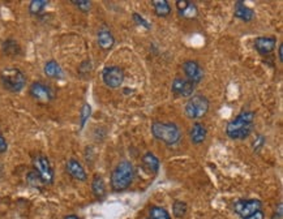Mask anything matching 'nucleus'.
<instances>
[{"instance_id": "393cba45", "label": "nucleus", "mask_w": 283, "mask_h": 219, "mask_svg": "<svg viewBox=\"0 0 283 219\" xmlns=\"http://www.w3.org/2000/svg\"><path fill=\"white\" fill-rule=\"evenodd\" d=\"M4 52L7 55H17L20 54V46H18V44L16 42V41L13 40H8L5 44H4V47H3Z\"/></svg>"}, {"instance_id": "2f4dec72", "label": "nucleus", "mask_w": 283, "mask_h": 219, "mask_svg": "<svg viewBox=\"0 0 283 219\" xmlns=\"http://www.w3.org/2000/svg\"><path fill=\"white\" fill-rule=\"evenodd\" d=\"M7 149H8L7 141H5V138L0 134V154H1V153H5Z\"/></svg>"}, {"instance_id": "5701e85b", "label": "nucleus", "mask_w": 283, "mask_h": 219, "mask_svg": "<svg viewBox=\"0 0 283 219\" xmlns=\"http://www.w3.org/2000/svg\"><path fill=\"white\" fill-rule=\"evenodd\" d=\"M188 212V206L184 201H175L172 205V214L176 218H183Z\"/></svg>"}, {"instance_id": "4468645a", "label": "nucleus", "mask_w": 283, "mask_h": 219, "mask_svg": "<svg viewBox=\"0 0 283 219\" xmlns=\"http://www.w3.org/2000/svg\"><path fill=\"white\" fill-rule=\"evenodd\" d=\"M65 169H67V173H68L75 180H79V181H85V180L88 179V175H86L85 169H84L83 165H81L77 159H73V158L69 159V161L67 162Z\"/></svg>"}, {"instance_id": "c85d7f7f", "label": "nucleus", "mask_w": 283, "mask_h": 219, "mask_svg": "<svg viewBox=\"0 0 283 219\" xmlns=\"http://www.w3.org/2000/svg\"><path fill=\"white\" fill-rule=\"evenodd\" d=\"M133 20H135V22H136L137 25L140 26H143L145 29L150 30L151 29V24L147 20H145V18L142 17L141 15H139V13H133Z\"/></svg>"}, {"instance_id": "7ed1b4c3", "label": "nucleus", "mask_w": 283, "mask_h": 219, "mask_svg": "<svg viewBox=\"0 0 283 219\" xmlns=\"http://www.w3.org/2000/svg\"><path fill=\"white\" fill-rule=\"evenodd\" d=\"M135 169L131 162H120L111 174V188L115 192H122L132 184Z\"/></svg>"}, {"instance_id": "20e7f679", "label": "nucleus", "mask_w": 283, "mask_h": 219, "mask_svg": "<svg viewBox=\"0 0 283 219\" xmlns=\"http://www.w3.org/2000/svg\"><path fill=\"white\" fill-rule=\"evenodd\" d=\"M0 81L3 87L12 93H18L25 88L26 77L18 68L8 67L0 72Z\"/></svg>"}, {"instance_id": "1a4fd4ad", "label": "nucleus", "mask_w": 283, "mask_h": 219, "mask_svg": "<svg viewBox=\"0 0 283 219\" xmlns=\"http://www.w3.org/2000/svg\"><path fill=\"white\" fill-rule=\"evenodd\" d=\"M262 204L258 200H239L234 204V210L236 214L241 217V218H247L248 216H251L253 213L261 210Z\"/></svg>"}, {"instance_id": "39448f33", "label": "nucleus", "mask_w": 283, "mask_h": 219, "mask_svg": "<svg viewBox=\"0 0 283 219\" xmlns=\"http://www.w3.org/2000/svg\"><path fill=\"white\" fill-rule=\"evenodd\" d=\"M209 101L204 95H193L186 104V114L189 119L204 118L209 111Z\"/></svg>"}, {"instance_id": "bb28decb", "label": "nucleus", "mask_w": 283, "mask_h": 219, "mask_svg": "<svg viewBox=\"0 0 283 219\" xmlns=\"http://www.w3.org/2000/svg\"><path fill=\"white\" fill-rule=\"evenodd\" d=\"M92 115V107H90V104L85 103L81 108V112H80V120H81V128L85 126V123L88 122V119L90 118Z\"/></svg>"}, {"instance_id": "412c9836", "label": "nucleus", "mask_w": 283, "mask_h": 219, "mask_svg": "<svg viewBox=\"0 0 283 219\" xmlns=\"http://www.w3.org/2000/svg\"><path fill=\"white\" fill-rule=\"evenodd\" d=\"M92 190H93L94 196L97 198H102L106 196V185L102 179V176L95 175L92 181Z\"/></svg>"}, {"instance_id": "c756f323", "label": "nucleus", "mask_w": 283, "mask_h": 219, "mask_svg": "<svg viewBox=\"0 0 283 219\" xmlns=\"http://www.w3.org/2000/svg\"><path fill=\"white\" fill-rule=\"evenodd\" d=\"M264 144H265V137L258 136L255 140V142H253V149H255V151L258 150V149H260V147H261Z\"/></svg>"}, {"instance_id": "72a5a7b5", "label": "nucleus", "mask_w": 283, "mask_h": 219, "mask_svg": "<svg viewBox=\"0 0 283 219\" xmlns=\"http://www.w3.org/2000/svg\"><path fill=\"white\" fill-rule=\"evenodd\" d=\"M64 219H80V218L77 216H75V214H69V216H65Z\"/></svg>"}, {"instance_id": "473e14b6", "label": "nucleus", "mask_w": 283, "mask_h": 219, "mask_svg": "<svg viewBox=\"0 0 283 219\" xmlns=\"http://www.w3.org/2000/svg\"><path fill=\"white\" fill-rule=\"evenodd\" d=\"M278 59L280 61H283V44H280L278 47Z\"/></svg>"}, {"instance_id": "9b49d317", "label": "nucleus", "mask_w": 283, "mask_h": 219, "mask_svg": "<svg viewBox=\"0 0 283 219\" xmlns=\"http://www.w3.org/2000/svg\"><path fill=\"white\" fill-rule=\"evenodd\" d=\"M194 84H192L189 80L183 79V77H176L172 81L171 90L172 93L176 94L178 97H190L194 91Z\"/></svg>"}, {"instance_id": "aec40b11", "label": "nucleus", "mask_w": 283, "mask_h": 219, "mask_svg": "<svg viewBox=\"0 0 283 219\" xmlns=\"http://www.w3.org/2000/svg\"><path fill=\"white\" fill-rule=\"evenodd\" d=\"M151 4H153L155 15L158 17H166L171 13V7H170L169 1H166V0H153Z\"/></svg>"}, {"instance_id": "f257e3e1", "label": "nucleus", "mask_w": 283, "mask_h": 219, "mask_svg": "<svg viewBox=\"0 0 283 219\" xmlns=\"http://www.w3.org/2000/svg\"><path fill=\"white\" fill-rule=\"evenodd\" d=\"M253 122H255V112L243 111L227 124V136L231 140H245L253 131Z\"/></svg>"}, {"instance_id": "f704fd0d", "label": "nucleus", "mask_w": 283, "mask_h": 219, "mask_svg": "<svg viewBox=\"0 0 283 219\" xmlns=\"http://www.w3.org/2000/svg\"><path fill=\"white\" fill-rule=\"evenodd\" d=\"M147 219H151V218H147Z\"/></svg>"}, {"instance_id": "4be33fe9", "label": "nucleus", "mask_w": 283, "mask_h": 219, "mask_svg": "<svg viewBox=\"0 0 283 219\" xmlns=\"http://www.w3.org/2000/svg\"><path fill=\"white\" fill-rule=\"evenodd\" d=\"M47 4H48V1H46V0H33L29 4V12L32 15H40L41 12L46 8Z\"/></svg>"}, {"instance_id": "6ab92c4d", "label": "nucleus", "mask_w": 283, "mask_h": 219, "mask_svg": "<svg viewBox=\"0 0 283 219\" xmlns=\"http://www.w3.org/2000/svg\"><path fill=\"white\" fill-rule=\"evenodd\" d=\"M142 163L149 173L157 174L158 170H159V159H158L153 153H150V151L143 155Z\"/></svg>"}, {"instance_id": "a878e982", "label": "nucleus", "mask_w": 283, "mask_h": 219, "mask_svg": "<svg viewBox=\"0 0 283 219\" xmlns=\"http://www.w3.org/2000/svg\"><path fill=\"white\" fill-rule=\"evenodd\" d=\"M26 180H28V183L32 185V187H36V188H41L42 185H45L41 179V176L36 173V171H30L26 176Z\"/></svg>"}, {"instance_id": "ddd939ff", "label": "nucleus", "mask_w": 283, "mask_h": 219, "mask_svg": "<svg viewBox=\"0 0 283 219\" xmlns=\"http://www.w3.org/2000/svg\"><path fill=\"white\" fill-rule=\"evenodd\" d=\"M277 40L274 37H258L255 41V48L261 55H269L276 50Z\"/></svg>"}, {"instance_id": "f03ea898", "label": "nucleus", "mask_w": 283, "mask_h": 219, "mask_svg": "<svg viewBox=\"0 0 283 219\" xmlns=\"http://www.w3.org/2000/svg\"><path fill=\"white\" fill-rule=\"evenodd\" d=\"M151 133L157 140L162 141L163 144L169 145V146L179 144L180 138H182L180 128L175 123L154 122L151 124Z\"/></svg>"}, {"instance_id": "a211bd4d", "label": "nucleus", "mask_w": 283, "mask_h": 219, "mask_svg": "<svg viewBox=\"0 0 283 219\" xmlns=\"http://www.w3.org/2000/svg\"><path fill=\"white\" fill-rule=\"evenodd\" d=\"M45 73L51 79H61L63 77V69L55 60H48L45 64Z\"/></svg>"}, {"instance_id": "423d86ee", "label": "nucleus", "mask_w": 283, "mask_h": 219, "mask_svg": "<svg viewBox=\"0 0 283 219\" xmlns=\"http://www.w3.org/2000/svg\"><path fill=\"white\" fill-rule=\"evenodd\" d=\"M33 166H34V171L41 176V179H42L45 185H51V184L54 183V170L51 167L50 161L45 155H37V157H34Z\"/></svg>"}, {"instance_id": "9d476101", "label": "nucleus", "mask_w": 283, "mask_h": 219, "mask_svg": "<svg viewBox=\"0 0 283 219\" xmlns=\"http://www.w3.org/2000/svg\"><path fill=\"white\" fill-rule=\"evenodd\" d=\"M183 72L186 73L187 80H189L192 84H198L204 79V69L194 60H187L183 63Z\"/></svg>"}, {"instance_id": "2eb2a0df", "label": "nucleus", "mask_w": 283, "mask_h": 219, "mask_svg": "<svg viewBox=\"0 0 283 219\" xmlns=\"http://www.w3.org/2000/svg\"><path fill=\"white\" fill-rule=\"evenodd\" d=\"M206 134H208V131H206L204 124H201V123H194L189 131L190 141L194 145L202 144L206 140Z\"/></svg>"}, {"instance_id": "0eeeda50", "label": "nucleus", "mask_w": 283, "mask_h": 219, "mask_svg": "<svg viewBox=\"0 0 283 219\" xmlns=\"http://www.w3.org/2000/svg\"><path fill=\"white\" fill-rule=\"evenodd\" d=\"M102 80L104 85L110 89H118L124 83V71L118 65L106 67L102 72Z\"/></svg>"}, {"instance_id": "6e6552de", "label": "nucleus", "mask_w": 283, "mask_h": 219, "mask_svg": "<svg viewBox=\"0 0 283 219\" xmlns=\"http://www.w3.org/2000/svg\"><path fill=\"white\" fill-rule=\"evenodd\" d=\"M29 93L36 101L41 103H48L54 99V93L50 87H47L46 84L43 83H33L30 85Z\"/></svg>"}, {"instance_id": "b1692460", "label": "nucleus", "mask_w": 283, "mask_h": 219, "mask_svg": "<svg viewBox=\"0 0 283 219\" xmlns=\"http://www.w3.org/2000/svg\"><path fill=\"white\" fill-rule=\"evenodd\" d=\"M150 218L151 219H171V216L166 209L161 206H151L150 208Z\"/></svg>"}, {"instance_id": "dca6fc26", "label": "nucleus", "mask_w": 283, "mask_h": 219, "mask_svg": "<svg viewBox=\"0 0 283 219\" xmlns=\"http://www.w3.org/2000/svg\"><path fill=\"white\" fill-rule=\"evenodd\" d=\"M235 17L240 18L241 21L249 22L255 17V12L251 8H248L247 5H244L243 1H236L235 3Z\"/></svg>"}, {"instance_id": "7c9ffc66", "label": "nucleus", "mask_w": 283, "mask_h": 219, "mask_svg": "<svg viewBox=\"0 0 283 219\" xmlns=\"http://www.w3.org/2000/svg\"><path fill=\"white\" fill-rule=\"evenodd\" d=\"M244 219H265V216H264V212H262V210H258V212L253 213V214L248 216L247 218Z\"/></svg>"}, {"instance_id": "f3484780", "label": "nucleus", "mask_w": 283, "mask_h": 219, "mask_svg": "<svg viewBox=\"0 0 283 219\" xmlns=\"http://www.w3.org/2000/svg\"><path fill=\"white\" fill-rule=\"evenodd\" d=\"M115 44V38L111 32L102 29L98 33V44L102 50H110Z\"/></svg>"}, {"instance_id": "cd10ccee", "label": "nucleus", "mask_w": 283, "mask_h": 219, "mask_svg": "<svg viewBox=\"0 0 283 219\" xmlns=\"http://www.w3.org/2000/svg\"><path fill=\"white\" fill-rule=\"evenodd\" d=\"M72 4H75L81 12H89L92 9V3L88 0H73Z\"/></svg>"}, {"instance_id": "f8f14e48", "label": "nucleus", "mask_w": 283, "mask_h": 219, "mask_svg": "<svg viewBox=\"0 0 283 219\" xmlns=\"http://www.w3.org/2000/svg\"><path fill=\"white\" fill-rule=\"evenodd\" d=\"M176 9H178L180 17L187 18V20H193L198 16V9L196 4L189 1V0H178Z\"/></svg>"}]
</instances>
